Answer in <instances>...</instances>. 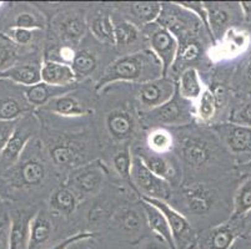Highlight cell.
Here are the masks:
<instances>
[{"label": "cell", "instance_id": "1", "mask_svg": "<svg viewBox=\"0 0 251 249\" xmlns=\"http://www.w3.org/2000/svg\"><path fill=\"white\" fill-rule=\"evenodd\" d=\"M164 76L163 65L150 49L140 50L116 59L106 68L97 85V90L116 81L145 82Z\"/></svg>", "mask_w": 251, "mask_h": 249}, {"label": "cell", "instance_id": "2", "mask_svg": "<svg viewBox=\"0 0 251 249\" xmlns=\"http://www.w3.org/2000/svg\"><path fill=\"white\" fill-rule=\"evenodd\" d=\"M190 102L182 99L179 91L176 90L174 97L170 101L145 113V122L155 123L157 126H176L189 122L193 115L190 111Z\"/></svg>", "mask_w": 251, "mask_h": 249}, {"label": "cell", "instance_id": "3", "mask_svg": "<svg viewBox=\"0 0 251 249\" xmlns=\"http://www.w3.org/2000/svg\"><path fill=\"white\" fill-rule=\"evenodd\" d=\"M149 30L147 31L150 43V50L157 56L163 65L164 76H166L169 68L174 65L179 51V40L174 34L169 31L161 25H147Z\"/></svg>", "mask_w": 251, "mask_h": 249}, {"label": "cell", "instance_id": "4", "mask_svg": "<svg viewBox=\"0 0 251 249\" xmlns=\"http://www.w3.org/2000/svg\"><path fill=\"white\" fill-rule=\"evenodd\" d=\"M131 180L135 186L143 193L141 197L154 198V200L165 201L170 197V183L163 178L157 177L150 172L139 156H133L131 164Z\"/></svg>", "mask_w": 251, "mask_h": 249}, {"label": "cell", "instance_id": "5", "mask_svg": "<svg viewBox=\"0 0 251 249\" xmlns=\"http://www.w3.org/2000/svg\"><path fill=\"white\" fill-rule=\"evenodd\" d=\"M145 202L150 203V204L155 205L161 213L165 216L166 221H168L169 226L173 232V237H174V242L176 248L181 249H190L193 248L194 244V230L191 228L190 223L188 222V219L185 218L181 213L175 211L171 205H169L168 202L161 200H154V198L141 197Z\"/></svg>", "mask_w": 251, "mask_h": 249}, {"label": "cell", "instance_id": "6", "mask_svg": "<svg viewBox=\"0 0 251 249\" xmlns=\"http://www.w3.org/2000/svg\"><path fill=\"white\" fill-rule=\"evenodd\" d=\"M177 90V85L169 77L163 76L160 79L141 84L139 89V102L148 111L154 110L161 105L166 104L174 97Z\"/></svg>", "mask_w": 251, "mask_h": 249}, {"label": "cell", "instance_id": "7", "mask_svg": "<svg viewBox=\"0 0 251 249\" xmlns=\"http://www.w3.org/2000/svg\"><path fill=\"white\" fill-rule=\"evenodd\" d=\"M216 130L232 154L237 156L251 155V127L231 122L216 126Z\"/></svg>", "mask_w": 251, "mask_h": 249}, {"label": "cell", "instance_id": "8", "mask_svg": "<svg viewBox=\"0 0 251 249\" xmlns=\"http://www.w3.org/2000/svg\"><path fill=\"white\" fill-rule=\"evenodd\" d=\"M31 125L33 123L28 118H24L23 121L19 120L14 134L10 137V140L6 143L5 148L0 155V161L3 163L10 166V164H14L19 159L26 143L33 137L34 127Z\"/></svg>", "mask_w": 251, "mask_h": 249}, {"label": "cell", "instance_id": "9", "mask_svg": "<svg viewBox=\"0 0 251 249\" xmlns=\"http://www.w3.org/2000/svg\"><path fill=\"white\" fill-rule=\"evenodd\" d=\"M104 175L101 164H86L73 173L70 177V187L83 195H93L99 191Z\"/></svg>", "mask_w": 251, "mask_h": 249}, {"label": "cell", "instance_id": "10", "mask_svg": "<svg viewBox=\"0 0 251 249\" xmlns=\"http://www.w3.org/2000/svg\"><path fill=\"white\" fill-rule=\"evenodd\" d=\"M239 236H241V226L224 223L209 230L200 249H231Z\"/></svg>", "mask_w": 251, "mask_h": 249}, {"label": "cell", "instance_id": "11", "mask_svg": "<svg viewBox=\"0 0 251 249\" xmlns=\"http://www.w3.org/2000/svg\"><path fill=\"white\" fill-rule=\"evenodd\" d=\"M76 81L72 66L55 60H44L42 65V82L51 86H69Z\"/></svg>", "mask_w": 251, "mask_h": 249}, {"label": "cell", "instance_id": "12", "mask_svg": "<svg viewBox=\"0 0 251 249\" xmlns=\"http://www.w3.org/2000/svg\"><path fill=\"white\" fill-rule=\"evenodd\" d=\"M75 86V84L69 86H51L45 82H39L36 85L25 88V101L30 106H45L50 100L69 93Z\"/></svg>", "mask_w": 251, "mask_h": 249}, {"label": "cell", "instance_id": "13", "mask_svg": "<svg viewBox=\"0 0 251 249\" xmlns=\"http://www.w3.org/2000/svg\"><path fill=\"white\" fill-rule=\"evenodd\" d=\"M34 217L25 212H15L11 218L9 249H28L30 225Z\"/></svg>", "mask_w": 251, "mask_h": 249}, {"label": "cell", "instance_id": "14", "mask_svg": "<svg viewBox=\"0 0 251 249\" xmlns=\"http://www.w3.org/2000/svg\"><path fill=\"white\" fill-rule=\"evenodd\" d=\"M0 79L10 80L15 84L29 88V86L36 85L39 82H42V65H39L38 63L14 65L6 71L1 72Z\"/></svg>", "mask_w": 251, "mask_h": 249}, {"label": "cell", "instance_id": "15", "mask_svg": "<svg viewBox=\"0 0 251 249\" xmlns=\"http://www.w3.org/2000/svg\"><path fill=\"white\" fill-rule=\"evenodd\" d=\"M180 148L184 161L193 168H200L210 158L209 146L198 137H188L182 140Z\"/></svg>", "mask_w": 251, "mask_h": 249}, {"label": "cell", "instance_id": "16", "mask_svg": "<svg viewBox=\"0 0 251 249\" xmlns=\"http://www.w3.org/2000/svg\"><path fill=\"white\" fill-rule=\"evenodd\" d=\"M141 204H143V208L144 212H145V216H147V221L149 227L151 228V229L154 230L157 236L160 237L166 244H168L169 248L176 249L174 237H173V232H171V228L170 226H169L168 221H166L165 216H164L155 205L145 202L144 200H141Z\"/></svg>", "mask_w": 251, "mask_h": 249}, {"label": "cell", "instance_id": "17", "mask_svg": "<svg viewBox=\"0 0 251 249\" xmlns=\"http://www.w3.org/2000/svg\"><path fill=\"white\" fill-rule=\"evenodd\" d=\"M106 129L109 135L116 141H124L131 136L134 131L133 116L126 111L115 110L106 117Z\"/></svg>", "mask_w": 251, "mask_h": 249}, {"label": "cell", "instance_id": "18", "mask_svg": "<svg viewBox=\"0 0 251 249\" xmlns=\"http://www.w3.org/2000/svg\"><path fill=\"white\" fill-rule=\"evenodd\" d=\"M184 196L189 209L195 214L207 213L213 205L214 198H215L214 192L205 188L201 184L188 187L184 191Z\"/></svg>", "mask_w": 251, "mask_h": 249}, {"label": "cell", "instance_id": "19", "mask_svg": "<svg viewBox=\"0 0 251 249\" xmlns=\"http://www.w3.org/2000/svg\"><path fill=\"white\" fill-rule=\"evenodd\" d=\"M163 4L156 1H138L129 4V14L131 17L130 22L134 24L150 25L156 23L161 15Z\"/></svg>", "mask_w": 251, "mask_h": 249}, {"label": "cell", "instance_id": "20", "mask_svg": "<svg viewBox=\"0 0 251 249\" xmlns=\"http://www.w3.org/2000/svg\"><path fill=\"white\" fill-rule=\"evenodd\" d=\"M44 109L60 116H69V117L83 116L89 113V110L70 93H65V95L58 96L55 99L50 100L45 105Z\"/></svg>", "mask_w": 251, "mask_h": 249}, {"label": "cell", "instance_id": "21", "mask_svg": "<svg viewBox=\"0 0 251 249\" xmlns=\"http://www.w3.org/2000/svg\"><path fill=\"white\" fill-rule=\"evenodd\" d=\"M177 91L182 99L188 101H194L198 100L202 93V85L200 81L199 72L195 68H185L181 72L179 79V85H177Z\"/></svg>", "mask_w": 251, "mask_h": 249}, {"label": "cell", "instance_id": "22", "mask_svg": "<svg viewBox=\"0 0 251 249\" xmlns=\"http://www.w3.org/2000/svg\"><path fill=\"white\" fill-rule=\"evenodd\" d=\"M18 180V183L22 186H38L42 183L45 178V167L42 162L36 159H28L26 162L22 163L19 170L15 175Z\"/></svg>", "mask_w": 251, "mask_h": 249}, {"label": "cell", "instance_id": "23", "mask_svg": "<svg viewBox=\"0 0 251 249\" xmlns=\"http://www.w3.org/2000/svg\"><path fill=\"white\" fill-rule=\"evenodd\" d=\"M50 234H51V222L44 211L38 212L31 221L28 249H35L44 244L49 239Z\"/></svg>", "mask_w": 251, "mask_h": 249}, {"label": "cell", "instance_id": "24", "mask_svg": "<svg viewBox=\"0 0 251 249\" xmlns=\"http://www.w3.org/2000/svg\"><path fill=\"white\" fill-rule=\"evenodd\" d=\"M141 158L144 164L147 166L150 172L154 173L157 177L163 178L166 182L170 183V181L175 177L174 167L166 161L160 154H148V152H141L136 155Z\"/></svg>", "mask_w": 251, "mask_h": 249}, {"label": "cell", "instance_id": "25", "mask_svg": "<svg viewBox=\"0 0 251 249\" xmlns=\"http://www.w3.org/2000/svg\"><path fill=\"white\" fill-rule=\"evenodd\" d=\"M52 162L61 168H70L76 166L81 159V155L73 143H60L50 150Z\"/></svg>", "mask_w": 251, "mask_h": 249}, {"label": "cell", "instance_id": "26", "mask_svg": "<svg viewBox=\"0 0 251 249\" xmlns=\"http://www.w3.org/2000/svg\"><path fill=\"white\" fill-rule=\"evenodd\" d=\"M207 13V24H209L210 34L220 36L224 29L230 22V14L221 4L204 3Z\"/></svg>", "mask_w": 251, "mask_h": 249}, {"label": "cell", "instance_id": "27", "mask_svg": "<svg viewBox=\"0 0 251 249\" xmlns=\"http://www.w3.org/2000/svg\"><path fill=\"white\" fill-rule=\"evenodd\" d=\"M93 35L104 44L115 45V33H114L113 18L109 14H100L93 19L90 25Z\"/></svg>", "mask_w": 251, "mask_h": 249}, {"label": "cell", "instance_id": "28", "mask_svg": "<svg viewBox=\"0 0 251 249\" xmlns=\"http://www.w3.org/2000/svg\"><path fill=\"white\" fill-rule=\"evenodd\" d=\"M114 33H115V45L118 47H125L134 44L140 36L138 25L130 20H114Z\"/></svg>", "mask_w": 251, "mask_h": 249}, {"label": "cell", "instance_id": "29", "mask_svg": "<svg viewBox=\"0 0 251 249\" xmlns=\"http://www.w3.org/2000/svg\"><path fill=\"white\" fill-rule=\"evenodd\" d=\"M76 196L69 187H60L52 193L50 198V207L58 213L72 214L76 208Z\"/></svg>", "mask_w": 251, "mask_h": 249}, {"label": "cell", "instance_id": "30", "mask_svg": "<svg viewBox=\"0 0 251 249\" xmlns=\"http://www.w3.org/2000/svg\"><path fill=\"white\" fill-rule=\"evenodd\" d=\"M73 71H74L76 80L84 79L94 72L98 66L97 56L89 50H80L74 54L72 64Z\"/></svg>", "mask_w": 251, "mask_h": 249}, {"label": "cell", "instance_id": "31", "mask_svg": "<svg viewBox=\"0 0 251 249\" xmlns=\"http://www.w3.org/2000/svg\"><path fill=\"white\" fill-rule=\"evenodd\" d=\"M86 31V22L80 15H73L67 18L60 25V35L68 43H75L80 40Z\"/></svg>", "mask_w": 251, "mask_h": 249}, {"label": "cell", "instance_id": "32", "mask_svg": "<svg viewBox=\"0 0 251 249\" xmlns=\"http://www.w3.org/2000/svg\"><path fill=\"white\" fill-rule=\"evenodd\" d=\"M218 100L211 89H204L201 96L199 97V104H198V111L196 115L201 121H210L214 117L218 109Z\"/></svg>", "mask_w": 251, "mask_h": 249}, {"label": "cell", "instance_id": "33", "mask_svg": "<svg viewBox=\"0 0 251 249\" xmlns=\"http://www.w3.org/2000/svg\"><path fill=\"white\" fill-rule=\"evenodd\" d=\"M17 56V45L5 34H0V74L15 65Z\"/></svg>", "mask_w": 251, "mask_h": 249}, {"label": "cell", "instance_id": "34", "mask_svg": "<svg viewBox=\"0 0 251 249\" xmlns=\"http://www.w3.org/2000/svg\"><path fill=\"white\" fill-rule=\"evenodd\" d=\"M251 211V180L246 181L239 188L235 197L234 214L232 219L243 218L246 213Z\"/></svg>", "mask_w": 251, "mask_h": 249}, {"label": "cell", "instance_id": "35", "mask_svg": "<svg viewBox=\"0 0 251 249\" xmlns=\"http://www.w3.org/2000/svg\"><path fill=\"white\" fill-rule=\"evenodd\" d=\"M26 111V105H22L15 97L0 99V121H15Z\"/></svg>", "mask_w": 251, "mask_h": 249}, {"label": "cell", "instance_id": "36", "mask_svg": "<svg viewBox=\"0 0 251 249\" xmlns=\"http://www.w3.org/2000/svg\"><path fill=\"white\" fill-rule=\"evenodd\" d=\"M114 168L123 178L131 177V164H133V156L130 155L129 148L119 151L113 158Z\"/></svg>", "mask_w": 251, "mask_h": 249}, {"label": "cell", "instance_id": "37", "mask_svg": "<svg viewBox=\"0 0 251 249\" xmlns=\"http://www.w3.org/2000/svg\"><path fill=\"white\" fill-rule=\"evenodd\" d=\"M13 26L23 27V29H29V30H39L44 27V22L40 20L38 15L33 13H20L14 20V25Z\"/></svg>", "mask_w": 251, "mask_h": 249}, {"label": "cell", "instance_id": "38", "mask_svg": "<svg viewBox=\"0 0 251 249\" xmlns=\"http://www.w3.org/2000/svg\"><path fill=\"white\" fill-rule=\"evenodd\" d=\"M171 136L164 130H156L149 137V145L155 152H164L171 147Z\"/></svg>", "mask_w": 251, "mask_h": 249}, {"label": "cell", "instance_id": "39", "mask_svg": "<svg viewBox=\"0 0 251 249\" xmlns=\"http://www.w3.org/2000/svg\"><path fill=\"white\" fill-rule=\"evenodd\" d=\"M119 223L125 230L134 232L138 230L141 226V218L135 209L125 208L123 209L122 213L119 214Z\"/></svg>", "mask_w": 251, "mask_h": 249}, {"label": "cell", "instance_id": "40", "mask_svg": "<svg viewBox=\"0 0 251 249\" xmlns=\"http://www.w3.org/2000/svg\"><path fill=\"white\" fill-rule=\"evenodd\" d=\"M34 31L35 30H29V29H23V27L10 26L9 29H6V31L4 34H5L15 45H28L33 41Z\"/></svg>", "mask_w": 251, "mask_h": 249}, {"label": "cell", "instance_id": "41", "mask_svg": "<svg viewBox=\"0 0 251 249\" xmlns=\"http://www.w3.org/2000/svg\"><path fill=\"white\" fill-rule=\"evenodd\" d=\"M201 52L199 44H196L194 41H188L184 44L179 45V51H177L176 60L181 61H191L195 60Z\"/></svg>", "mask_w": 251, "mask_h": 249}, {"label": "cell", "instance_id": "42", "mask_svg": "<svg viewBox=\"0 0 251 249\" xmlns=\"http://www.w3.org/2000/svg\"><path fill=\"white\" fill-rule=\"evenodd\" d=\"M19 120L15 121H0V155L9 142L10 137L14 134Z\"/></svg>", "mask_w": 251, "mask_h": 249}, {"label": "cell", "instance_id": "43", "mask_svg": "<svg viewBox=\"0 0 251 249\" xmlns=\"http://www.w3.org/2000/svg\"><path fill=\"white\" fill-rule=\"evenodd\" d=\"M231 121L232 123H236V125L251 127V102H249L243 109L239 110Z\"/></svg>", "mask_w": 251, "mask_h": 249}, {"label": "cell", "instance_id": "44", "mask_svg": "<svg viewBox=\"0 0 251 249\" xmlns=\"http://www.w3.org/2000/svg\"><path fill=\"white\" fill-rule=\"evenodd\" d=\"M93 237H95L94 233H88V232L77 233V234H74V236L69 237V238L64 239L63 242H60V243H58L55 247H52V248L50 249H68V247H69L70 244L74 243V242L80 241V239H85V238H93Z\"/></svg>", "mask_w": 251, "mask_h": 249}, {"label": "cell", "instance_id": "45", "mask_svg": "<svg viewBox=\"0 0 251 249\" xmlns=\"http://www.w3.org/2000/svg\"><path fill=\"white\" fill-rule=\"evenodd\" d=\"M241 236L245 241L251 243V211L241 219Z\"/></svg>", "mask_w": 251, "mask_h": 249}, {"label": "cell", "instance_id": "46", "mask_svg": "<svg viewBox=\"0 0 251 249\" xmlns=\"http://www.w3.org/2000/svg\"><path fill=\"white\" fill-rule=\"evenodd\" d=\"M140 249H170L164 241H148L141 246Z\"/></svg>", "mask_w": 251, "mask_h": 249}, {"label": "cell", "instance_id": "47", "mask_svg": "<svg viewBox=\"0 0 251 249\" xmlns=\"http://www.w3.org/2000/svg\"><path fill=\"white\" fill-rule=\"evenodd\" d=\"M88 239L90 238H85V239H80V241H76L74 242L73 244H70L69 247H68V249H93L91 247H89L88 244L85 243Z\"/></svg>", "mask_w": 251, "mask_h": 249}, {"label": "cell", "instance_id": "48", "mask_svg": "<svg viewBox=\"0 0 251 249\" xmlns=\"http://www.w3.org/2000/svg\"><path fill=\"white\" fill-rule=\"evenodd\" d=\"M231 249H251V244L248 241L243 239V241H236L232 246Z\"/></svg>", "mask_w": 251, "mask_h": 249}, {"label": "cell", "instance_id": "49", "mask_svg": "<svg viewBox=\"0 0 251 249\" xmlns=\"http://www.w3.org/2000/svg\"><path fill=\"white\" fill-rule=\"evenodd\" d=\"M241 9L248 18H251V1H243L240 3Z\"/></svg>", "mask_w": 251, "mask_h": 249}, {"label": "cell", "instance_id": "50", "mask_svg": "<svg viewBox=\"0 0 251 249\" xmlns=\"http://www.w3.org/2000/svg\"><path fill=\"white\" fill-rule=\"evenodd\" d=\"M245 171L248 173H251V161L249 162V163L245 164Z\"/></svg>", "mask_w": 251, "mask_h": 249}, {"label": "cell", "instance_id": "51", "mask_svg": "<svg viewBox=\"0 0 251 249\" xmlns=\"http://www.w3.org/2000/svg\"><path fill=\"white\" fill-rule=\"evenodd\" d=\"M248 75H249V77H250V79H251V61H250V64H249V68H248Z\"/></svg>", "mask_w": 251, "mask_h": 249}, {"label": "cell", "instance_id": "52", "mask_svg": "<svg viewBox=\"0 0 251 249\" xmlns=\"http://www.w3.org/2000/svg\"><path fill=\"white\" fill-rule=\"evenodd\" d=\"M1 5H3V4H1V3H0V6H1Z\"/></svg>", "mask_w": 251, "mask_h": 249}, {"label": "cell", "instance_id": "53", "mask_svg": "<svg viewBox=\"0 0 251 249\" xmlns=\"http://www.w3.org/2000/svg\"><path fill=\"white\" fill-rule=\"evenodd\" d=\"M190 249H198V248H190Z\"/></svg>", "mask_w": 251, "mask_h": 249}, {"label": "cell", "instance_id": "54", "mask_svg": "<svg viewBox=\"0 0 251 249\" xmlns=\"http://www.w3.org/2000/svg\"><path fill=\"white\" fill-rule=\"evenodd\" d=\"M0 244H1V243H0Z\"/></svg>", "mask_w": 251, "mask_h": 249}]
</instances>
